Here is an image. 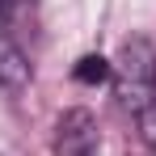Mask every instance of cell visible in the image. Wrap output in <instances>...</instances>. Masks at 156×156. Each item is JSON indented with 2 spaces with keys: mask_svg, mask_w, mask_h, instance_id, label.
<instances>
[{
  "mask_svg": "<svg viewBox=\"0 0 156 156\" xmlns=\"http://www.w3.org/2000/svg\"><path fill=\"white\" fill-rule=\"evenodd\" d=\"M110 63H114V97H118V105L131 114L139 139L148 148H156V47L144 34H135V38H127L118 47V55Z\"/></svg>",
  "mask_w": 156,
  "mask_h": 156,
  "instance_id": "cell-1",
  "label": "cell"
},
{
  "mask_svg": "<svg viewBox=\"0 0 156 156\" xmlns=\"http://www.w3.org/2000/svg\"><path fill=\"white\" fill-rule=\"evenodd\" d=\"M55 156H101V131L93 110L72 105L55 122Z\"/></svg>",
  "mask_w": 156,
  "mask_h": 156,
  "instance_id": "cell-2",
  "label": "cell"
},
{
  "mask_svg": "<svg viewBox=\"0 0 156 156\" xmlns=\"http://www.w3.org/2000/svg\"><path fill=\"white\" fill-rule=\"evenodd\" d=\"M34 80V68H30L26 51L13 42V38H0V93L4 97H21Z\"/></svg>",
  "mask_w": 156,
  "mask_h": 156,
  "instance_id": "cell-3",
  "label": "cell"
},
{
  "mask_svg": "<svg viewBox=\"0 0 156 156\" xmlns=\"http://www.w3.org/2000/svg\"><path fill=\"white\" fill-rule=\"evenodd\" d=\"M72 76H76L80 84H101V80H114V63H110L105 55H84V59H76Z\"/></svg>",
  "mask_w": 156,
  "mask_h": 156,
  "instance_id": "cell-4",
  "label": "cell"
}]
</instances>
